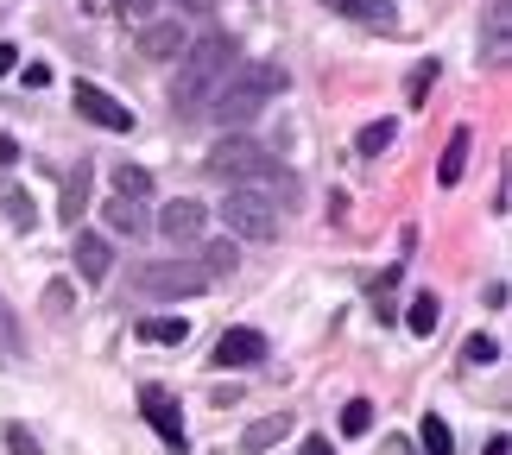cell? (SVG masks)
<instances>
[{
    "label": "cell",
    "mask_w": 512,
    "mask_h": 455,
    "mask_svg": "<svg viewBox=\"0 0 512 455\" xmlns=\"http://www.w3.org/2000/svg\"><path fill=\"white\" fill-rule=\"evenodd\" d=\"M234 64H241V45H234L228 32H203L196 45H184V57H177V83H171V108L177 114H209L215 89L228 83Z\"/></svg>",
    "instance_id": "1"
},
{
    "label": "cell",
    "mask_w": 512,
    "mask_h": 455,
    "mask_svg": "<svg viewBox=\"0 0 512 455\" xmlns=\"http://www.w3.org/2000/svg\"><path fill=\"white\" fill-rule=\"evenodd\" d=\"M209 177H222L228 190H260V196H291V190H298L291 171H279V158H272L266 146L241 140V133H222V140H215Z\"/></svg>",
    "instance_id": "2"
},
{
    "label": "cell",
    "mask_w": 512,
    "mask_h": 455,
    "mask_svg": "<svg viewBox=\"0 0 512 455\" xmlns=\"http://www.w3.org/2000/svg\"><path fill=\"white\" fill-rule=\"evenodd\" d=\"M279 89H285V70H279V64H234L228 83L215 89V102H209L215 127H222V133H241Z\"/></svg>",
    "instance_id": "3"
},
{
    "label": "cell",
    "mask_w": 512,
    "mask_h": 455,
    "mask_svg": "<svg viewBox=\"0 0 512 455\" xmlns=\"http://www.w3.org/2000/svg\"><path fill=\"white\" fill-rule=\"evenodd\" d=\"M133 285L146 291V298H196V291H209L215 279L203 272V260H152L133 272Z\"/></svg>",
    "instance_id": "4"
},
{
    "label": "cell",
    "mask_w": 512,
    "mask_h": 455,
    "mask_svg": "<svg viewBox=\"0 0 512 455\" xmlns=\"http://www.w3.org/2000/svg\"><path fill=\"white\" fill-rule=\"evenodd\" d=\"M222 222H228V234H241V241H279V203L260 196V190H228Z\"/></svg>",
    "instance_id": "5"
},
{
    "label": "cell",
    "mask_w": 512,
    "mask_h": 455,
    "mask_svg": "<svg viewBox=\"0 0 512 455\" xmlns=\"http://www.w3.org/2000/svg\"><path fill=\"white\" fill-rule=\"evenodd\" d=\"M140 411H146V424L159 430V443H165L171 455H184V411H177V399H171L159 380L140 386Z\"/></svg>",
    "instance_id": "6"
},
{
    "label": "cell",
    "mask_w": 512,
    "mask_h": 455,
    "mask_svg": "<svg viewBox=\"0 0 512 455\" xmlns=\"http://www.w3.org/2000/svg\"><path fill=\"white\" fill-rule=\"evenodd\" d=\"M76 114H83V121H95L102 133H133V108L114 102V95L95 89V83H76Z\"/></svg>",
    "instance_id": "7"
},
{
    "label": "cell",
    "mask_w": 512,
    "mask_h": 455,
    "mask_svg": "<svg viewBox=\"0 0 512 455\" xmlns=\"http://www.w3.org/2000/svg\"><path fill=\"white\" fill-rule=\"evenodd\" d=\"M512 0H487V38H481V64L487 70H506V51H512Z\"/></svg>",
    "instance_id": "8"
},
{
    "label": "cell",
    "mask_w": 512,
    "mask_h": 455,
    "mask_svg": "<svg viewBox=\"0 0 512 455\" xmlns=\"http://www.w3.org/2000/svg\"><path fill=\"white\" fill-rule=\"evenodd\" d=\"M266 361V335L260 329H228L215 342V367H260Z\"/></svg>",
    "instance_id": "9"
},
{
    "label": "cell",
    "mask_w": 512,
    "mask_h": 455,
    "mask_svg": "<svg viewBox=\"0 0 512 455\" xmlns=\"http://www.w3.org/2000/svg\"><path fill=\"white\" fill-rule=\"evenodd\" d=\"M203 222H209V209H203V203H190V196H177V203L159 209L165 241H196V234H203Z\"/></svg>",
    "instance_id": "10"
},
{
    "label": "cell",
    "mask_w": 512,
    "mask_h": 455,
    "mask_svg": "<svg viewBox=\"0 0 512 455\" xmlns=\"http://www.w3.org/2000/svg\"><path fill=\"white\" fill-rule=\"evenodd\" d=\"M102 222H108L114 234H127V241H133V234H146L152 215H146L140 196H108V203H102Z\"/></svg>",
    "instance_id": "11"
},
{
    "label": "cell",
    "mask_w": 512,
    "mask_h": 455,
    "mask_svg": "<svg viewBox=\"0 0 512 455\" xmlns=\"http://www.w3.org/2000/svg\"><path fill=\"white\" fill-rule=\"evenodd\" d=\"M342 19L354 26H380V32H399V13H392V0H329Z\"/></svg>",
    "instance_id": "12"
},
{
    "label": "cell",
    "mask_w": 512,
    "mask_h": 455,
    "mask_svg": "<svg viewBox=\"0 0 512 455\" xmlns=\"http://www.w3.org/2000/svg\"><path fill=\"white\" fill-rule=\"evenodd\" d=\"M108 266H114V247L102 241V234H76V272H83L89 285H102Z\"/></svg>",
    "instance_id": "13"
},
{
    "label": "cell",
    "mask_w": 512,
    "mask_h": 455,
    "mask_svg": "<svg viewBox=\"0 0 512 455\" xmlns=\"http://www.w3.org/2000/svg\"><path fill=\"white\" fill-rule=\"evenodd\" d=\"M177 51H184L177 19H146V26H140V57H177Z\"/></svg>",
    "instance_id": "14"
},
{
    "label": "cell",
    "mask_w": 512,
    "mask_h": 455,
    "mask_svg": "<svg viewBox=\"0 0 512 455\" xmlns=\"http://www.w3.org/2000/svg\"><path fill=\"white\" fill-rule=\"evenodd\" d=\"M468 152H475V133H468V127H456V133H449V146H443V158H437V184H462V171H468Z\"/></svg>",
    "instance_id": "15"
},
{
    "label": "cell",
    "mask_w": 512,
    "mask_h": 455,
    "mask_svg": "<svg viewBox=\"0 0 512 455\" xmlns=\"http://www.w3.org/2000/svg\"><path fill=\"white\" fill-rule=\"evenodd\" d=\"M437 323H443L437 291H418V298L405 304V329H411V335H437Z\"/></svg>",
    "instance_id": "16"
},
{
    "label": "cell",
    "mask_w": 512,
    "mask_h": 455,
    "mask_svg": "<svg viewBox=\"0 0 512 455\" xmlns=\"http://www.w3.org/2000/svg\"><path fill=\"white\" fill-rule=\"evenodd\" d=\"M184 335H190L184 316H146V323H140V342H152V348H177Z\"/></svg>",
    "instance_id": "17"
},
{
    "label": "cell",
    "mask_w": 512,
    "mask_h": 455,
    "mask_svg": "<svg viewBox=\"0 0 512 455\" xmlns=\"http://www.w3.org/2000/svg\"><path fill=\"white\" fill-rule=\"evenodd\" d=\"M83 209H89V165L76 158V171L64 177V222L76 228V215H83Z\"/></svg>",
    "instance_id": "18"
},
{
    "label": "cell",
    "mask_w": 512,
    "mask_h": 455,
    "mask_svg": "<svg viewBox=\"0 0 512 455\" xmlns=\"http://www.w3.org/2000/svg\"><path fill=\"white\" fill-rule=\"evenodd\" d=\"M285 430H291V418H285V411H279V418H260V424H247L241 449H247V455H260V449H272V443H279Z\"/></svg>",
    "instance_id": "19"
},
{
    "label": "cell",
    "mask_w": 512,
    "mask_h": 455,
    "mask_svg": "<svg viewBox=\"0 0 512 455\" xmlns=\"http://www.w3.org/2000/svg\"><path fill=\"white\" fill-rule=\"evenodd\" d=\"M392 146V121H367L361 133H354V152H361V158H380Z\"/></svg>",
    "instance_id": "20"
},
{
    "label": "cell",
    "mask_w": 512,
    "mask_h": 455,
    "mask_svg": "<svg viewBox=\"0 0 512 455\" xmlns=\"http://www.w3.org/2000/svg\"><path fill=\"white\" fill-rule=\"evenodd\" d=\"M418 443H424V455H456V437H449L443 418H424L418 424Z\"/></svg>",
    "instance_id": "21"
},
{
    "label": "cell",
    "mask_w": 512,
    "mask_h": 455,
    "mask_svg": "<svg viewBox=\"0 0 512 455\" xmlns=\"http://www.w3.org/2000/svg\"><path fill=\"white\" fill-rule=\"evenodd\" d=\"M196 260H203V272H209V279H228L241 253H234V241H215V247H203V253H196Z\"/></svg>",
    "instance_id": "22"
},
{
    "label": "cell",
    "mask_w": 512,
    "mask_h": 455,
    "mask_svg": "<svg viewBox=\"0 0 512 455\" xmlns=\"http://www.w3.org/2000/svg\"><path fill=\"white\" fill-rule=\"evenodd\" d=\"M114 196H140V203H146V196H152V177L140 165H114Z\"/></svg>",
    "instance_id": "23"
},
{
    "label": "cell",
    "mask_w": 512,
    "mask_h": 455,
    "mask_svg": "<svg viewBox=\"0 0 512 455\" xmlns=\"http://www.w3.org/2000/svg\"><path fill=\"white\" fill-rule=\"evenodd\" d=\"M7 222H13L19 234H32V222H38V209H32V196H26V190H7Z\"/></svg>",
    "instance_id": "24"
},
{
    "label": "cell",
    "mask_w": 512,
    "mask_h": 455,
    "mask_svg": "<svg viewBox=\"0 0 512 455\" xmlns=\"http://www.w3.org/2000/svg\"><path fill=\"white\" fill-rule=\"evenodd\" d=\"M462 361H468V367H494V361H500V342H494V335H468Z\"/></svg>",
    "instance_id": "25"
},
{
    "label": "cell",
    "mask_w": 512,
    "mask_h": 455,
    "mask_svg": "<svg viewBox=\"0 0 512 455\" xmlns=\"http://www.w3.org/2000/svg\"><path fill=\"white\" fill-rule=\"evenodd\" d=\"M342 430H348V437H367V430H373V405L367 399H348L342 405Z\"/></svg>",
    "instance_id": "26"
},
{
    "label": "cell",
    "mask_w": 512,
    "mask_h": 455,
    "mask_svg": "<svg viewBox=\"0 0 512 455\" xmlns=\"http://www.w3.org/2000/svg\"><path fill=\"white\" fill-rule=\"evenodd\" d=\"M430 83H437V64H418V70H411V83H405V95H411V102H424Z\"/></svg>",
    "instance_id": "27"
},
{
    "label": "cell",
    "mask_w": 512,
    "mask_h": 455,
    "mask_svg": "<svg viewBox=\"0 0 512 455\" xmlns=\"http://www.w3.org/2000/svg\"><path fill=\"white\" fill-rule=\"evenodd\" d=\"M95 7H102V13H127V19H146L152 0H95Z\"/></svg>",
    "instance_id": "28"
},
{
    "label": "cell",
    "mask_w": 512,
    "mask_h": 455,
    "mask_svg": "<svg viewBox=\"0 0 512 455\" xmlns=\"http://www.w3.org/2000/svg\"><path fill=\"white\" fill-rule=\"evenodd\" d=\"M7 449H13V455H38V443L26 437V424H7Z\"/></svg>",
    "instance_id": "29"
},
{
    "label": "cell",
    "mask_w": 512,
    "mask_h": 455,
    "mask_svg": "<svg viewBox=\"0 0 512 455\" xmlns=\"http://www.w3.org/2000/svg\"><path fill=\"white\" fill-rule=\"evenodd\" d=\"M7 165H19V140H13V133H0V171H7Z\"/></svg>",
    "instance_id": "30"
},
{
    "label": "cell",
    "mask_w": 512,
    "mask_h": 455,
    "mask_svg": "<svg viewBox=\"0 0 512 455\" xmlns=\"http://www.w3.org/2000/svg\"><path fill=\"white\" fill-rule=\"evenodd\" d=\"M64 304H70V285H64V279H57V285L45 291V310H64Z\"/></svg>",
    "instance_id": "31"
},
{
    "label": "cell",
    "mask_w": 512,
    "mask_h": 455,
    "mask_svg": "<svg viewBox=\"0 0 512 455\" xmlns=\"http://www.w3.org/2000/svg\"><path fill=\"white\" fill-rule=\"evenodd\" d=\"M304 455H336V449H329V437H304Z\"/></svg>",
    "instance_id": "32"
},
{
    "label": "cell",
    "mask_w": 512,
    "mask_h": 455,
    "mask_svg": "<svg viewBox=\"0 0 512 455\" xmlns=\"http://www.w3.org/2000/svg\"><path fill=\"white\" fill-rule=\"evenodd\" d=\"M13 64H19V51H13V45H0V76H7Z\"/></svg>",
    "instance_id": "33"
},
{
    "label": "cell",
    "mask_w": 512,
    "mask_h": 455,
    "mask_svg": "<svg viewBox=\"0 0 512 455\" xmlns=\"http://www.w3.org/2000/svg\"><path fill=\"white\" fill-rule=\"evenodd\" d=\"M177 7H184V13H209L215 0H177Z\"/></svg>",
    "instance_id": "34"
},
{
    "label": "cell",
    "mask_w": 512,
    "mask_h": 455,
    "mask_svg": "<svg viewBox=\"0 0 512 455\" xmlns=\"http://www.w3.org/2000/svg\"><path fill=\"white\" fill-rule=\"evenodd\" d=\"M487 455H512V443L506 437H487Z\"/></svg>",
    "instance_id": "35"
}]
</instances>
